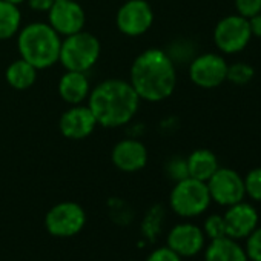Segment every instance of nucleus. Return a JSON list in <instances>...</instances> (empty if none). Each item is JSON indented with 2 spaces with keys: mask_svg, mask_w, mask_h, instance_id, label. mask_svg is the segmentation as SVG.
<instances>
[{
  "mask_svg": "<svg viewBox=\"0 0 261 261\" xmlns=\"http://www.w3.org/2000/svg\"><path fill=\"white\" fill-rule=\"evenodd\" d=\"M129 83L140 100L159 103L169 98L177 86V69L169 53L149 48L139 54L130 66Z\"/></svg>",
  "mask_w": 261,
  "mask_h": 261,
  "instance_id": "nucleus-1",
  "label": "nucleus"
},
{
  "mask_svg": "<svg viewBox=\"0 0 261 261\" xmlns=\"http://www.w3.org/2000/svg\"><path fill=\"white\" fill-rule=\"evenodd\" d=\"M140 97L129 82L108 79L95 85L88 95V108L103 127H120L133 120L140 108Z\"/></svg>",
  "mask_w": 261,
  "mask_h": 261,
  "instance_id": "nucleus-2",
  "label": "nucleus"
},
{
  "mask_svg": "<svg viewBox=\"0 0 261 261\" xmlns=\"http://www.w3.org/2000/svg\"><path fill=\"white\" fill-rule=\"evenodd\" d=\"M17 49L20 59L31 63L36 69H48L59 63L62 37L49 23L33 22L17 33Z\"/></svg>",
  "mask_w": 261,
  "mask_h": 261,
  "instance_id": "nucleus-3",
  "label": "nucleus"
},
{
  "mask_svg": "<svg viewBox=\"0 0 261 261\" xmlns=\"http://www.w3.org/2000/svg\"><path fill=\"white\" fill-rule=\"evenodd\" d=\"M100 53V40L91 33L80 31L62 40L59 63H62L66 71L88 72L98 62Z\"/></svg>",
  "mask_w": 261,
  "mask_h": 261,
  "instance_id": "nucleus-4",
  "label": "nucleus"
},
{
  "mask_svg": "<svg viewBox=\"0 0 261 261\" xmlns=\"http://www.w3.org/2000/svg\"><path fill=\"white\" fill-rule=\"evenodd\" d=\"M211 203L207 185L192 177L175 181L169 195L171 209L183 218H194L204 214Z\"/></svg>",
  "mask_w": 261,
  "mask_h": 261,
  "instance_id": "nucleus-5",
  "label": "nucleus"
},
{
  "mask_svg": "<svg viewBox=\"0 0 261 261\" xmlns=\"http://www.w3.org/2000/svg\"><path fill=\"white\" fill-rule=\"evenodd\" d=\"M250 40H252V33H250L249 20L238 14H230L223 17L214 30L215 46L223 54H229V56L238 54L249 45Z\"/></svg>",
  "mask_w": 261,
  "mask_h": 261,
  "instance_id": "nucleus-6",
  "label": "nucleus"
},
{
  "mask_svg": "<svg viewBox=\"0 0 261 261\" xmlns=\"http://www.w3.org/2000/svg\"><path fill=\"white\" fill-rule=\"evenodd\" d=\"M86 223L85 209L74 201H62L53 206L45 217L46 230L59 238L77 235Z\"/></svg>",
  "mask_w": 261,
  "mask_h": 261,
  "instance_id": "nucleus-7",
  "label": "nucleus"
},
{
  "mask_svg": "<svg viewBox=\"0 0 261 261\" xmlns=\"http://www.w3.org/2000/svg\"><path fill=\"white\" fill-rule=\"evenodd\" d=\"M154 23V11L146 0H127L115 16L118 31L127 37H139L151 30Z\"/></svg>",
  "mask_w": 261,
  "mask_h": 261,
  "instance_id": "nucleus-8",
  "label": "nucleus"
},
{
  "mask_svg": "<svg viewBox=\"0 0 261 261\" xmlns=\"http://www.w3.org/2000/svg\"><path fill=\"white\" fill-rule=\"evenodd\" d=\"M227 66L229 63L223 56L204 53L192 59L189 63V79L198 88L214 89L226 82Z\"/></svg>",
  "mask_w": 261,
  "mask_h": 261,
  "instance_id": "nucleus-9",
  "label": "nucleus"
},
{
  "mask_svg": "<svg viewBox=\"0 0 261 261\" xmlns=\"http://www.w3.org/2000/svg\"><path fill=\"white\" fill-rule=\"evenodd\" d=\"M206 185L211 200L220 206H232L246 197L243 177L230 168H218Z\"/></svg>",
  "mask_w": 261,
  "mask_h": 261,
  "instance_id": "nucleus-10",
  "label": "nucleus"
},
{
  "mask_svg": "<svg viewBox=\"0 0 261 261\" xmlns=\"http://www.w3.org/2000/svg\"><path fill=\"white\" fill-rule=\"evenodd\" d=\"M48 23L62 37L83 31L86 14L79 0H56L48 11Z\"/></svg>",
  "mask_w": 261,
  "mask_h": 261,
  "instance_id": "nucleus-11",
  "label": "nucleus"
},
{
  "mask_svg": "<svg viewBox=\"0 0 261 261\" xmlns=\"http://www.w3.org/2000/svg\"><path fill=\"white\" fill-rule=\"evenodd\" d=\"M97 124L92 111L85 105H72L62 114L59 121L60 133L69 140H83L89 137Z\"/></svg>",
  "mask_w": 261,
  "mask_h": 261,
  "instance_id": "nucleus-12",
  "label": "nucleus"
},
{
  "mask_svg": "<svg viewBox=\"0 0 261 261\" xmlns=\"http://www.w3.org/2000/svg\"><path fill=\"white\" fill-rule=\"evenodd\" d=\"M223 218L226 223V235L238 241L244 240L259 223L258 211L244 200L227 206Z\"/></svg>",
  "mask_w": 261,
  "mask_h": 261,
  "instance_id": "nucleus-13",
  "label": "nucleus"
},
{
  "mask_svg": "<svg viewBox=\"0 0 261 261\" xmlns=\"http://www.w3.org/2000/svg\"><path fill=\"white\" fill-rule=\"evenodd\" d=\"M206 237L203 229L192 223H180L174 226L168 233V244L181 258L195 256L204 249Z\"/></svg>",
  "mask_w": 261,
  "mask_h": 261,
  "instance_id": "nucleus-14",
  "label": "nucleus"
},
{
  "mask_svg": "<svg viewBox=\"0 0 261 261\" xmlns=\"http://www.w3.org/2000/svg\"><path fill=\"white\" fill-rule=\"evenodd\" d=\"M111 160L121 172H137L148 163V149L137 139H123L112 148Z\"/></svg>",
  "mask_w": 261,
  "mask_h": 261,
  "instance_id": "nucleus-15",
  "label": "nucleus"
},
{
  "mask_svg": "<svg viewBox=\"0 0 261 261\" xmlns=\"http://www.w3.org/2000/svg\"><path fill=\"white\" fill-rule=\"evenodd\" d=\"M57 89L60 98L72 106V105H82L88 98L91 92V85L86 72L66 71L60 77Z\"/></svg>",
  "mask_w": 261,
  "mask_h": 261,
  "instance_id": "nucleus-16",
  "label": "nucleus"
},
{
  "mask_svg": "<svg viewBox=\"0 0 261 261\" xmlns=\"http://www.w3.org/2000/svg\"><path fill=\"white\" fill-rule=\"evenodd\" d=\"M204 261H249V258L238 240L223 237L211 240L204 250Z\"/></svg>",
  "mask_w": 261,
  "mask_h": 261,
  "instance_id": "nucleus-17",
  "label": "nucleus"
},
{
  "mask_svg": "<svg viewBox=\"0 0 261 261\" xmlns=\"http://www.w3.org/2000/svg\"><path fill=\"white\" fill-rule=\"evenodd\" d=\"M186 163H188L189 177L204 181V183L220 168L217 155L211 149H204V148H200V149H195L194 152H191L189 157L186 159Z\"/></svg>",
  "mask_w": 261,
  "mask_h": 261,
  "instance_id": "nucleus-18",
  "label": "nucleus"
},
{
  "mask_svg": "<svg viewBox=\"0 0 261 261\" xmlns=\"http://www.w3.org/2000/svg\"><path fill=\"white\" fill-rule=\"evenodd\" d=\"M37 71L39 69H36L27 60L17 59L8 65V68L5 71V79L11 88L17 89V91H27L36 83Z\"/></svg>",
  "mask_w": 261,
  "mask_h": 261,
  "instance_id": "nucleus-19",
  "label": "nucleus"
},
{
  "mask_svg": "<svg viewBox=\"0 0 261 261\" xmlns=\"http://www.w3.org/2000/svg\"><path fill=\"white\" fill-rule=\"evenodd\" d=\"M22 14L17 5L0 0V40H8L20 31Z\"/></svg>",
  "mask_w": 261,
  "mask_h": 261,
  "instance_id": "nucleus-20",
  "label": "nucleus"
},
{
  "mask_svg": "<svg viewBox=\"0 0 261 261\" xmlns=\"http://www.w3.org/2000/svg\"><path fill=\"white\" fill-rule=\"evenodd\" d=\"M255 75V69L253 66H250L246 62H237L227 66V75L226 80H229L233 85H247Z\"/></svg>",
  "mask_w": 261,
  "mask_h": 261,
  "instance_id": "nucleus-21",
  "label": "nucleus"
},
{
  "mask_svg": "<svg viewBox=\"0 0 261 261\" xmlns=\"http://www.w3.org/2000/svg\"><path fill=\"white\" fill-rule=\"evenodd\" d=\"M162 221H163V207L162 206H154L145 217V221H143V233L154 240L159 232H160V226H162Z\"/></svg>",
  "mask_w": 261,
  "mask_h": 261,
  "instance_id": "nucleus-22",
  "label": "nucleus"
},
{
  "mask_svg": "<svg viewBox=\"0 0 261 261\" xmlns=\"http://www.w3.org/2000/svg\"><path fill=\"white\" fill-rule=\"evenodd\" d=\"M203 233H204V237H207L209 240H217V238L227 237V235H226V223H224L223 215H218V214L209 215V217L204 220Z\"/></svg>",
  "mask_w": 261,
  "mask_h": 261,
  "instance_id": "nucleus-23",
  "label": "nucleus"
},
{
  "mask_svg": "<svg viewBox=\"0 0 261 261\" xmlns=\"http://www.w3.org/2000/svg\"><path fill=\"white\" fill-rule=\"evenodd\" d=\"M244 180V191L246 195L253 200L261 203V168H255L243 177Z\"/></svg>",
  "mask_w": 261,
  "mask_h": 261,
  "instance_id": "nucleus-24",
  "label": "nucleus"
},
{
  "mask_svg": "<svg viewBox=\"0 0 261 261\" xmlns=\"http://www.w3.org/2000/svg\"><path fill=\"white\" fill-rule=\"evenodd\" d=\"M244 240V250L249 261H261V226L258 224Z\"/></svg>",
  "mask_w": 261,
  "mask_h": 261,
  "instance_id": "nucleus-25",
  "label": "nucleus"
},
{
  "mask_svg": "<svg viewBox=\"0 0 261 261\" xmlns=\"http://www.w3.org/2000/svg\"><path fill=\"white\" fill-rule=\"evenodd\" d=\"M166 174L174 181H180V180L189 177L186 159H183V157H172L168 162V165H166Z\"/></svg>",
  "mask_w": 261,
  "mask_h": 261,
  "instance_id": "nucleus-26",
  "label": "nucleus"
},
{
  "mask_svg": "<svg viewBox=\"0 0 261 261\" xmlns=\"http://www.w3.org/2000/svg\"><path fill=\"white\" fill-rule=\"evenodd\" d=\"M235 10L238 16L249 20L255 14L261 13V0H235Z\"/></svg>",
  "mask_w": 261,
  "mask_h": 261,
  "instance_id": "nucleus-27",
  "label": "nucleus"
},
{
  "mask_svg": "<svg viewBox=\"0 0 261 261\" xmlns=\"http://www.w3.org/2000/svg\"><path fill=\"white\" fill-rule=\"evenodd\" d=\"M146 261H181V256L174 252L169 246H163L155 249Z\"/></svg>",
  "mask_w": 261,
  "mask_h": 261,
  "instance_id": "nucleus-28",
  "label": "nucleus"
},
{
  "mask_svg": "<svg viewBox=\"0 0 261 261\" xmlns=\"http://www.w3.org/2000/svg\"><path fill=\"white\" fill-rule=\"evenodd\" d=\"M31 10L37 13H48L56 0H27Z\"/></svg>",
  "mask_w": 261,
  "mask_h": 261,
  "instance_id": "nucleus-29",
  "label": "nucleus"
},
{
  "mask_svg": "<svg viewBox=\"0 0 261 261\" xmlns=\"http://www.w3.org/2000/svg\"><path fill=\"white\" fill-rule=\"evenodd\" d=\"M249 27H250L252 37L261 39V13H258V14H255L253 17L249 19Z\"/></svg>",
  "mask_w": 261,
  "mask_h": 261,
  "instance_id": "nucleus-30",
  "label": "nucleus"
},
{
  "mask_svg": "<svg viewBox=\"0 0 261 261\" xmlns=\"http://www.w3.org/2000/svg\"><path fill=\"white\" fill-rule=\"evenodd\" d=\"M5 2H10V4H13V5H22L23 2H27V0H5Z\"/></svg>",
  "mask_w": 261,
  "mask_h": 261,
  "instance_id": "nucleus-31",
  "label": "nucleus"
}]
</instances>
